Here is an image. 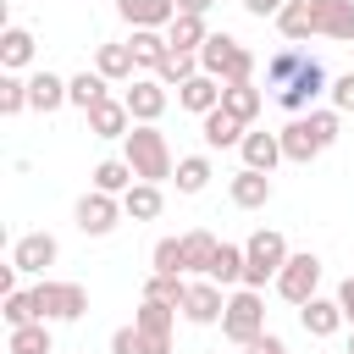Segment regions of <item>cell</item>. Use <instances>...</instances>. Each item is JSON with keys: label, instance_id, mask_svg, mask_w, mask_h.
Returning <instances> with one entry per match:
<instances>
[{"label": "cell", "instance_id": "cell-17", "mask_svg": "<svg viewBox=\"0 0 354 354\" xmlns=\"http://www.w3.org/2000/svg\"><path fill=\"white\" fill-rule=\"evenodd\" d=\"M127 50H133V61H138V72H160V61L171 55V39L160 33V28H133V39H127Z\"/></svg>", "mask_w": 354, "mask_h": 354}, {"label": "cell", "instance_id": "cell-2", "mask_svg": "<svg viewBox=\"0 0 354 354\" xmlns=\"http://www.w3.org/2000/svg\"><path fill=\"white\" fill-rule=\"evenodd\" d=\"M122 160L138 171V183H166V177L177 171L166 133H160V127H144V122H133V133L122 138Z\"/></svg>", "mask_w": 354, "mask_h": 354}, {"label": "cell", "instance_id": "cell-45", "mask_svg": "<svg viewBox=\"0 0 354 354\" xmlns=\"http://www.w3.org/2000/svg\"><path fill=\"white\" fill-rule=\"evenodd\" d=\"M282 6H288V0H243L249 17H282Z\"/></svg>", "mask_w": 354, "mask_h": 354}, {"label": "cell", "instance_id": "cell-33", "mask_svg": "<svg viewBox=\"0 0 354 354\" xmlns=\"http://www.w3.org/2000/svg\"><path fill=\"white\" fill-rule=\"evenodd\" d=\"M133 183H138V171H133L127 160H100V166H94V188H100V194H116V199H122Z\"/></svg>", "mask_w": 354, "mask_h": 354}, {"label": "cell", "instance_id": "cell-23", "mask_svg": "<svg viewBox=\"0 0 354 354\" xmlns=\"http://www.w3.org/2000/svg\"><path fill=\"white\" fill-rule=\"evenodd\" d=\"M260 105H266V88H254V83H221V111H232L243 127L260 116Z\"/></svg>", "mask_w": 354, "mask_h": 354}, {"label": "cell", "instance_id": "cell-32", "mask_svg": "<svg viewBox=\"0 0 354 354\" xmlns=\"http://www.w3.org/2000/svg\"><path fill=\"white\" fill-rule=\"evenodd\" d=\"M133 326H138V332H149V337H171V326H177V310H171V304H155V299H144V304L133 310Z\"/></svg>", "mask_w": 354, "mask_h": 354}, {"label": "cell", "instance_id": "cell-35", "mask_svg": "<svg viewBox=\"0 0 354 354\" xmlns=\"http://www.w3.org/2000/svg\"><path fill=\"white\" fill-rule=\"evenodd\" d=\"M166 88H183L188 77H199V55H188V50H171L166 61H160V72H155Z\"/></svg>", "mask_w": 354, "mask_h": 354}, {"label": "cell", "instance_id": "cell-39", "mask_svg": "<svg viewBox=\"0 0 354 354\" xmlns=\"http://www.w3.org/2000/svg\"><path fill=\"white\" fill-rule=\"evenodd\" d=\"M11 354H50V321L11 326Z\"/></svg>", "mask_w": 354, "mask_h": 354}, {"label": "cell", "instance_id": "cell-21", "mask_svg": "<svg viewBox=\"0 0 354 354\" xmlns=\"http://www.w3.org/2000/svg\"><path fill=\"white\" fill-rule=\"evenodd\" d=\"M94 72H100L105 83H133L138 61H133L127 44H100V50H94Z\"/></svg>", "mask_w": 354, "mask_h": 354}, {"label": "cell", "instance_id": "cell-36", "mask_svg": "<svg viewBox=\"0 0 354 354\" xmlns=\"http://www.w3.org/2000/svg\"><path fill=\"white\" fill-rule=\"evenodd\" d=\"M105 88H111V83H105L100 72H77V77H72V105H77V111L88 116V111H94L100 100H111Z\"/></svg>", "mask_w": 354, "mask_h": 354}, {"label": "cell", "instance_id": "cell-5", "mask_svg": "<svg viewBox=\"0 0 354 354\" xmlns=\"http://www.w3.org/2000/svg\"><path fill=\"white\" fill-rule=\"evenodd\" d=\"M260 332H266V299H260L254 288H238V293L227 299V315H221V337H227V343H238V348H249Z\"/></svg>", "mask_w": 354, "mask_h": 354}, {"label": "cell", "instance_id": "cell-31", "mask_svg": "<svg viewBox=\"0 0 354 354\" xmlns=\"http://www.w3.org/2000/svg\"><path fill=\"white\" fill-rule=\"evenodd\" d=\"M205 277H210L216 288H232V282H243V243H221Z\"/></svg>", "mask_w": 354, "mask_h": 354}, {"label": "cell", "instance_id": "cell-1", "mask_svg": "<svg viewBox=\"0 0 354 354\" xmlns=\"http://www.w3.org/2000/svg\"><path fill=\"white\" fill-rule=\"evenodd\" d=\"M266 88H271V100L288 111V116H304L332 83H326V66L310 55V50H299V44H282L271 61H266Z\"/></svg>", "mask_w": 354, "mask_h": 354}, {"label": "cell", "instance_id": "cell-40", "mask_svg": "<svg viewBox=\"0 0 354 354\" xmlns=\"http://www.w3.org/2000/svg\"><path fill=\"white\" fill-rule=\"evenodd\" d=\"M33 321H44V315H39L33 288H28V293H22V288H17V293H6V326H33Z\"/></svg>", "mask_w": 354, "mask_h": 354}, {"label": "cell", "instance_id": "cell-29", "mask_svg": "<svg viewBox=\"0 0 354 354\" xmlns=\"http://www.w3.org/2000/svg\"><path fill=\"white\" fill-rule=\"evenodd\" d=\"M28 61H33V33L28 28H6L0 33V66L6 72H22Z\"/></svg>", "mask_w": 354, "mask_h": 354}, {"label": "cell", "instance_id": "cell-37", "mask_svg": "<svg viewBox=\"0 0 354 354\" xmlns=\"http://www.w3.org/2000/svg\"><path fill=\"white\" fill-rule=\"evenodd\" d=\"M144 299L183 310V299H188V282H183V277H160V271H149V282H144Z\"/></svg>", "mask_w": 354, "mask_h": 354}, {"label": "cell", "instance_id": "cell-8", "mask_svg": "<svg viewBox=\"0 0 354 354\" xmlns=\"http://www.w3.org/2000/svg\"><path fill=\"white\" fill-rule=\"evenodd\" d=\"M315 288H321V260H315V254H288V266H282V277H277V293H282L288 304H310Z\"/></svg>", "mask_w": 354, "mask_h": 354}, {"label": "cell", "instance_id": "cell-38", "mask_svg": "<svg viewBox=\"0 0 354 354\" xmlns=\"http://www.w3.org/2000/svg\"><path fill=\"white\" fill-rule=\"evenodd\" d=\"M149 260H155V271H160V277H188V254H183V238H160Z\"/></svg>", "mask_w": 354, "mask_h": 354}, {"label": "cell", "instance_id": "cell-43", "mask_svg": "<svg viewBox=\"0 0 354 354\" xmlns=\"http://www.w3.org/2000/svg\"><path fill=\"white\" fill-rule=\"evenodd\" d=\"M326 94H332V111H337V116H343V111H354V72L332 77V88H326Z\"/></svg>", "mask_w": 354, "mask_h": 354}, {"label": "cell", "instance_id": "cell-30", "mask_svg": "<svg viewBox=\"0 0 354 354\" xmlns=\"http://www.w3.org/2000/svg\"><path fill=\"white\" fill-rule=\"evenodd\" d=\"M210 177H216V171H210V160H205V155H183V160H177V171H171L177 194H205V188H210Z\"/></svg>", "mask_w": 354, "mask_h": 354}, {"label": "cell", "instance_id": "cell-41", "mask_svg": "<svg viewBox=\"0 0 354 354\" xmlns=\"http://www.w3.org/2000/svg\"><path fill=\"white\" fill-rule=\"evenodd\" d=\"M22 111H28V83L17 72H6L0 77V116H22Z\"/></svg>", "mask_w": 354, "mask_h": 354}, {"label": "cell", "instance_id": "cell-44", "mask_svg": "<svg viewBox=\"0 0 354 354\" xmlns=\"http://www.w3.org/2000/svg\"><path fill=\"white\" fill-rule=\"evenodd\" d=\"M243 354H288V343H282L277 332H260V337H254V343H249Z\"/></svg>", "mask_w": 354, "mask_h": 354}, {"label": "cell", "instance_id": "cell-3", "mask_svg": "<svg viewBox=\"0 0 354 354\" xmlns=\"http://www.w3.org/2000/svg\"><path fill=\"white\" fill-rule=\"evenodd\" d=\"M199 72L216 83H254V55L243 50V39L232 33H210L199 50Z\"/></svg>", "mask_w": 354, "mask_h": 354}, {"label": "cell", "instance_id": "cell-13", "mask_svg": "<svg viewBox=\"0 0 354 354\" xmlns=\"http://www.w3.org/2000/svg\"><path fill=\"white\" fill-rule=\"evenodd\" d=\"M227 199L238 205V210H266L271 205V171H232V183H227Z\"/></svg>", "mask_w": 354, "mask_h": 354}, {"label": "cell", "instance_id": "cell-25", "mask_svg": "<svg viewBox=\"0 0 354 354\" xmlns=\"http://www.w3.org/2000/svg\"><path fill=\"white\" fill-rule=\"evenodd\" d=\"M238 149H243V166H249V171H271V166L282 160V138H277V133H249Z\"/></svg>", "mask_w": 354, "mask_h": 354}, {"label": "cell", "instance_id": "cell-34", "mask_svg": "<svg viewBox=\"0 0 354 354\" xmlns=\"http://www.w3.org/2000/svg\"><path fill=\"white\" fill-rule=\"evenodd\" d=\"M216 249H221V243H216L205 227L183 232V254H188V271H199V277H205V271H210V260H216Z\"/></svg>", "mask_w": 354, "mask_h": 354}, {"label": "cell", "instance_id": "cell-20", "mask_svg": "<svg viewBox=\"0 0 354 354\" xmlns=\"http://www.w3.org/2000/svg\"><path fill=\"white\" fill-rule=\"evenodd\" d=\"M277 138H282V160H293V166H310V160L321 155V144H315V133H310V122H304V116H293Z\"/></svg>", "mask_w": 354, "mask_h": 354}, {"label": "cell", "instance_id": "cell-19", "mask_svg": "<svg viewBox=\"0 0 354 354\" xmlns=\"http://www.w3.org/2000/svg\"><path fill=\"white\" fill-rule=\"evenodd\" d=\"M88 133H94V138H127V133H133L127 105H122V100H100V105L88 111Z\"/></svg>", "mask_w": 354, "mask_h": 354}, {"label": "cell", "instance_id": "cell-7", "mask_svg": "<svg viewBox=\"0 0 354 354\" xmlns=\"http://www.w3.org/2000/svg\"><path fill=\"white\" fill-rule=\"evenodd\" d=\"M122 216H127V210H122V199H116V194H100V188H88V194L77 199V210H72V221H77V232H83V238H105Z\"/></svg>", "mask_w": 354, "mask_h": 354}, {"label": "cell", "instance_id": "cell-4", "mask_svg": "<svg viewBox=\"0 0 354 354\" xmlns=\"http://www.w3.org/2000/svg\"><path fill=\"white\" fill-rule=\"evenodd\" d=\"M282 266H288V238L282 232H271V227H260L249 243H243V288H266V282H277L282 277Z\"/></svg>", "mask_w": 354, "mask_h": 354}, {"label": "cell", "instance_id": "cell-6", "mask_svg": "<svg viewBox=\"0 0 354 354\" xmlns=\"http://www.w3.org/2000/svg\"><path fill=\"white\" fill-rule=\"evenodd\" d=\"M33 299H39V315H44V321H77V315L88 310L83 282H55V277H44V282L33 288Z\"/></svg>", "mask_w": 354, "mask_h": 354}, {"label": "cell", "instance_id": "cell-27", "mask_svg": "<svg viewBox=\"0 0 354 354\" xmlns=\"http://www.w3.org/2000/svg\"><path fill=\"white\" fill-rule=\"evenodd\" d=\"M111 354H171V337H149L138 326H116L111 332Z\"/></svg>", "mask_w": 354, "mask_h": 354}, {"label": "cell", "instance_id": "cell-9", "mask_svg": "<svg viewBox=\"0 0 354 354\" xmlns=\"http://www.w3.org/2000/svg\"><path fill=\"white\" fill-rule=\"evenodd\" d=\"M122 105H127V116H133V122L155 127V122H160V111H166V83H160V77H133V83L122 88Z\"/></svg>", "mask_w": 354, "mask_h": 354}, {"label": "cell", "instance_id": "cell-26", "mask_svg": "<svg viewBox=\"0 0 354 354\" xmlns=\"http://www.w3.org/2000/svg\"><path fill=\"white\" fill-rule=\"evenodd\" d=\"M160 205H166L160 183H133V188L122 194V210H127L133 221H155V216H160Z\"/></svg>", "mask_w": 354, "mask_h": 354}, {"label": "cell", "instance_id": "cell-14", "mask_svg": "<svg viewBox=\"0 0 354 354\" xmlns=\"http://www.w3.org/2000/svg\"><path fill=\"white\" fill-rule=\"evenodd\" d=\"M116 11L127 28H160L166 33L177 22V0H116Z\"/></svg>", "mask_w": 354, "mask_h": 354}, {"label": "cell", "instance_id": "cell-22", "mask_svg": "<svg viewBox=\"0 0 354 354\" xmlns=\"http://www.w3.org/2000/svg\"><path fill=\"white\" fill-rule=\"evenodd\" d=\"M177 105H183V111H194V116H210V111L221 105V83L199 72V77H188V83L177 88Z\"/></svg>", "mask_w": 354, "mask_h": 354}, {"label": "cell", "instance_id": "cell-42", "mask_svg": "<svg viewBox=\"0 0 354 354\" xmlns=\"http://www.w3.org/2000/svg\"><path fill=\"white\" fill-rule=\"evenodd\" d=\"M304 122H310V133H315V144H321V149H332V144H337V111H304Z\"/></svg>", "mask_w": 354, "mask_h": 354}, {"label": "cell", "instance_id": "cell-46", "mask_svg": "<svg viewBox=\"0 0 354 354\" xmlns=\"http://www.w3.org/2000/svg\"><path fill=\"white\" fill-rule=\"evenodd\" d=\"M337 304H343V321H348V326H354V277H348V282H343V288H337Z\"/></svg>", "mask_w": 354, "mask_h": 354}, {"label": "cell", "instance_id": "cell-11", "mask_svg": "<svg viewBox=\"0 0 354 354\" xmlns=\"http://www.w3.org/2000/svg\"><path fill=\"white\" fill-rule=\"evenodd\" d=\"M310 17H315V33L321 39L354 44V0H310Z\"/></svg>", "mask_w": 354, "mask_h": 354}, {"label": "cell", "instance_id": "cell-15", "mask_svg": "<svg viewBox=\"0 0 354 354\" xmlns=\"http://www.w3.org/2000/svg\"><path fill=\"white\" fill-rule=\"evenodd\" d=\"M28 105L33 111H61V105H72V77H55V72H33L28 77Z\"/></svg>", "mask_w": 354, "mask_h": 354}, {"label": "cell", "instance_id": "cell-24", "mask_svg": "<svg viewBox=\"0 0 354 354\" xmlns=\"http://www.w3.org/2000/svg\"><path fill=\"white\" fill-rule=\"evenodd\" d=\"M277 33H282L288 44H304V39H315V17H310V0H288V6H282V17H277Z\"/></svg>", "mask_w": 354, "mask_h": 354}, {"label": "cell", "instance_id": "cell-47", "mask_svg": "<svg viewBox=\"0 0 354 354\" xmlns=\"http://www.w3.org/2000/svg\"><path fill=\"white\" fill-rule=\"evenodd\" d=\"M216 0H177V11H188V17H205Z\"/></svg>", "mask_w": 354, "mask_h": 354}, {"label": "cell", "instance_id": "cell-10", "mask_svg": "<svg viewBox=\"0 0 354 354\" xmlns=\"http://www.w3.org/2000/svg\"><path fill=\"white\" fill-rule=\"evenodd\" d=\"M55 260H61V243L50 232H22L17 249H11V266L28 271V277H44V266H55Z\"/></svg>", "mask_w": 354, "mask_h": 354}, {"label": "cell", "instance_id": "cell-18", "mask_svg": "<svg viewBox=\"0 0 354 354\" xmlns=\"http://www.w3.org/2000/svg\"><path fill=\"white\" fill-rule=\"evenodd\" d=\"M299 326L310 332V337H332L337 326H343V304L337 299H310V304H299Z\"/></svg>", "mask_w": 354, "mask_h": 354}, {"label": "cell", "instance_id": "cell-48", "mask_svg": "<svg viewBox=\"0 0 354 354\" xmlns=\"http://www.w3.org/2000/svg\"><path fill=\"white\" fill-rule=\"evenodd\" d=\"M348 354H354V337H348Z\"/></svg>", "mask_w": 354, "mask_h": 354}, {"label": "cell", "instance_id": "cell-12", "mask_svg": "<svg viewBox=\"0 0 354 354\" xmlns=\"http://www.w3.org/2000/svg\"><path fill=\"white\" fill-rule=\"evenodd\" d=\"M183 315H188L194 326H216V321L227 315V299H221V288H216L210 277H199V282H188V299H183Z\"/></svg>", "mask_w": 354, "mask_h": 354}, {"label": "cell", "instance_id": "cell-28", "mask_svg": "<svg viewBox=\"0 0 354 354\" xmlns=\"http://www.w3.org/2000/svg\"><path fill=\"white\" fill-rule=\"evenodd\" d=\"M166 39H171V50H188V55H199V50H205V39H210V28H205V17H188V11H177V22L166 28Z\"/></svg>", "mask_w": 354, "mask_h": 354}, {"label": "cell", "instance_id": "cell-16", "mask_svg": "<svg viewBox=\"0 0 354 354\" xmlns=\"http://www.w3.org/2000/svg\"><path fill=\"white\" fill-rule=\"evenodd\" d=\"M199 138H205V149H232V144H243L249 138V127L232 116V111H210V116H199Z\"/></svg>", "mask_w": 354, "mask_h": 354}]
</instances>
